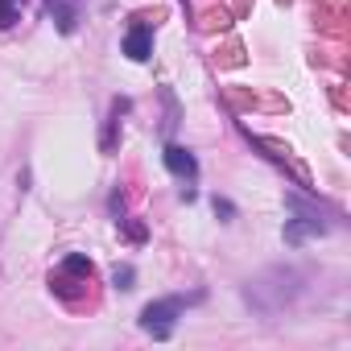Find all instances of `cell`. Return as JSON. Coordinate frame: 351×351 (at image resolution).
Instances as JSON below:
<instances>
[{
  "label": "cell",
  "mask_w": 351,
  "mask_h": 351,
  "mask_svg": "<svg viewBox=\"0 0 351 351\" xmlns=\"http://www.w3.org/2000/svg\"><path fill=\"white\" fill-rule=\"evenodd\" d=\"M215 215H223V219H228V215H232V203H228V199H215Z\"/></svg>",
  "instance_id": "30bf717a"
},
{
  "label": "cell",
  "mask_w": 351,
  "mask_h": 351,
  "mask_svg": "<svg viewBox=\"0 0 351 351\" xmlns=\"http://www.w3.org/2000/svg\"><path fill=\"white\" fill-rule=\"evenodd\" d=\"M182 310H186V298H157L141 310V330H149L153 339H169Z\"/></svg>",
  "instance_id": "6da1fadb"
},
{
  "label": "cell",
  "mask_w": 351,
  "mask_h": 351,
  "mask_svg": "<svg viewBox=\"0 0 351 351\" xmlns=\"http://www.w3.org/2000/svg\"><path fill=\"white\" fill-rule=\"evenodd\" d=\"M128 108H132L128 99H112V116H108V128H104V141H99V149H104V153H112V149H116V128H120V116H124Z\"/></svg>",
  "instance_id": "52a82bcc"
},
{
  "label": "cell",
  "mask_w": 351,
  "mask_h": 351,
  "mask_svg": "<svg viewBox=\"0 0 351 351\" xmlns=\"http://www.w3.org/2000/svg\"><path fill=\"white\" fill-rule=\"evenodd\" d=\"M161 161H165V169L173 173V178H182V182H195V178H199V161H195V153L182 149V145H165Z\"/></svg>",
  "instance_id": "277c9868"
},
{
  "label": "cell",
  "mask_w": 351,
  "mask_h": 351,
  "mask_svg": "<svg viewBox=\"0 0 351 351\" xmlns=\"http://www.w3.org/2000/svg\"><path fill=\"white\" fill-rule=\"evenodd\" d=\"M132 281H136L132 265H116V269H112V285H116V289H132Z\"/></svg>",
  "instance_id": "9c48e42d"
},
{
  "label": "cell",
  "mask_w": 351,
  "mask_h": 351,
  "mask_svg": "<svg viewBox=\"0 0 351 351\" xmlns=\"http://www.w3.org/2000/svg\"><path fill=\"white\" fill-rule=\"evenodd\" d=\"M289 207H298V203L289 199ZM298 211H302V207H298ZM281 236H285L289 248H298V244H306L310 236H326V223L318 219V211H302V215L285 219V232H281Z\"/></svg>",
  "instance_id": "3957f363"
},
{
  "label": "cell",
  "mask_w": 351,
  "mask_h": 351,
  "mask_svg": "<svg viewBox=\"0 0 351 351\" xmlns=\"http://www.w3.org/2000/svg\"><path fill=\"white\" fill-rule=\"evenodd\" d=\"M124 54H128L132 62H145V58L153 54V29L136 21V25H132V29L124 34Z\"/></svg>",
  "instance_id": "5b68a950"
},
{
  "label": "cell",
  "mask_w": 351,
  "mask_h": 351,
  "mask_svg": "<svg viewBox=\"0 0 351 351\" xmlns=\"http://www.w3.org/2000/svg\"><path fill=\"white\" fill-rule=\"evenodd\" d=\"M50 285L62 293V298H71L75 289H83V285H91V261L83 256V252H71L54 273H50Z\"/></svg>",
  "instance_id": "7a4b0ae2"
},
{
  "label": "cell",
  "mask_w": 351,
  "mask_h": 351,
  "mask_svg": "<svg viewBox=\"0 0 351 351\" xmlns=\"http://www.w3.org/2000/svg\"><path fill=\"white\" fill-rule=\"evenodd\" d=\"M25 13V0H0V29H13Z\"/></svg>",
  "instance_id": "ba28073f"
},
{
  "label": "cell",
  "mask_w": 351,
  "mask_h": 351,
  "mask_svg": "<svg viewBox=\"0 0 351 351\" xmlns=\"http://www.w3.org/2000/svg\"><path fill=\"white\" fill-rule=\"evenodd\" d=\"M46 13L58 21L62 34H75V25H79V9L71 5V0H46Z\"/></svg>",
  "instance_id": "8992f818"
}]
</instances>
